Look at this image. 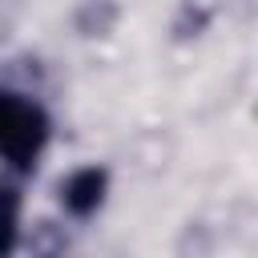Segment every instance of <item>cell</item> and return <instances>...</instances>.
<instances>
[{
  "label": "cell",
  "instance_id": "obj_5",
  "mask_svg": "<svg viewBox=\"0 0 258 258\" xmlns=\"http://www.w3.org/2000/svg\"><path fill=\"white\" fill-rule=\"evenodd\" d=\"M20 242V189L0 185V258H12Z\"/></svg>",
  "mask_w": 258,
  "mask_h": 258
},
{
  "label": "cell",
  "instance_id": "obj_4",
  "mask_svg": "<svg viewBox=\"0 0 258 258\" xmlns=\"http://www.w3.org/2000/svg\"><path fill=\"white\" fill-rule=\"evenodd\" d=\"M210 8L202 4V0H181L177 4V16H173V24H169V32H173V44H189V40H198L206 28H210Z\"/></svg>",
  "mask_w": 258,
  "mask_h": 258
},
{
  "label": "cell",
  "instance_id": "obj_3",
  "mask_svg": "<svg viewBox=\"0 0 258 258\" xmlns=\"http://www.w3.org/2000/svg\"><path fill=\"white\" fill-rule=\"evenodd\" d=\"M121 24V4L117 0H81L73 8V28L81 40H109Z\"/></svg>",
  "mask_w": 258,
  "mask_h": 258
},
{
  "label": "cell",
  "instance_id": "obj_2",
  "mask_svg": "<svg viewBox=\"0 0 258 258\" xmlns=\"http://www.w3.org/2000/svg\"><path fill=\"white\" fill-rule=\"evenodd\" d=\"M105 189H109V169L105 165H81L60 181V202H64L69 214L89 218L105 202Z\"/></svg>",
  "mask_w": 258,
  "mask_h": 258
},
{
  "label": "cell",
  "instance_id": "obj_1",
  "mask_svg": "<svg viewBox=\"0 0 258 258\" xmlns=\"http://www.w3.org/2000/svg\"><path fill=\"white\" fill-rule=\"evenodd\" d=\"M48 141V117L32 97L0 93V157L16 169H32Z\"/></svg>",
  "mask_w": 258,
  "mask_h": 258
},
{
  "label": "cell",
  "instance_id": "obj_7",
  "mask_svg": "<svg viewBox=\"0 0 258 258\" xmlns=\"http://www.w3.org/2000/svg\"><path fill=\"white\" fill-rule=\"evenodd\" d=\"M169 153H173V145H169V137H161V133H141V137L133 141L137 169H145V173H161V169L169 165Z\"/></svg>",
  "mask_w": 258,
  "mask_h": 258
},
{
  "label": "cell",
  "instance_id": "obj_6",
  "mask_svg": "<svg viewBox=\"0 0 258 258\" xmlns=\"http://www.w3.org/2000/svg\"><path fill=\"white\" fill-rule=\"evenodd\" d=\"M214 250H218V234L206 222H185L181 234H177V242H173L177 258H214Z\"/></svg>",
  "mask_w": 258,
  "mask_h": 258
}]
</instances>
